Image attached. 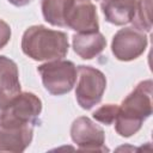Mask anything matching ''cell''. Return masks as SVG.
Wrapping results in <instances>:
<instances>
[{"label": "cell", "mask_w": 153, "mask_h": 153, "mask_svg": "<svg viewBox=\"0 0 153 153\" xmlns=\"http://www.w3.org/2000/svg\"><path fill=\"white\" fill-rule=\"evenodd\" d=\"M152 86L153 82L151 79L140 81L122 100L115 118V130L120 136H133L152 115Z\"/></svg>", "instance_id": "1"}, {"label": "cell", "mask_w": 153, "mask_h": 153, "mask_svg": "<svg viewBox=\"0 0 153 153\" xmlns=\"http://www.w3.org/2000/svg\"><path fill=\"white\" fill-rule=\"evenodd\" d=\"M23 53L35 61H53L68 54V36L63 31L51 30L44 25L29 26L22 37Z\"/></svg>", "instance_id": "2"}, {"label": "cell", "mask_w": 153, "mask_h": 153, "mask_svg": "<svg viewBox=\"0 0 153 153\" xmlns=\"http://www.w3.org/2000/svg\"><path fill=\"white\" fill-rule=\"evenodd\" d=\"M44 88L53 96H63L72 91L76 81V66L68 60H53L37 67Z\"/></svg>", "instance_id": "3"}, {"label": "cell", "mask_w": 153, "mask_h": 153, "mask_svg": "<svg viewBox=\"0 0 153 153\" xmlns=\"http://www.w3.org/2000/svg\"><path fill=\"white\" fill-rule=\"evenodd\" d=\"M76 71L75 98L81 109L90 110L102 100L106 88V78L102 71L91 66L80 65Z\"/></svg>", "instance_id": "4"}, {"label": "cell", "mask_w": 153, "mask_h": 153, "mask_svg": "<svg viewBox=\"0 0 153 153\" xmlns=\"http://www.w3.org/2000/svg\"><path fill=\"white\" fill-rule=\"evenodd\" d=\"M42 112V100L32 92H19L5 108L0 121L37 126Z\"/></svg>", "instance_id": "5"}, {"label": "cell", "mask_w": 153, "mask_h": 153, "mask_svg": "<svg viewBox=\"0 0 153 153\" xmlns=\"http://www.w3.org/2000/svg\"><path fill=\"white\" fill-rule=\"evenodd\" d=\"M63 22L65 27L76 32L99 31L97 10L91 0H67Z\"/></svg>", "instance_id": "6"}, {"label": "cell", "mask_w": 153, "mask_h": 153, "mask_svg": "<svg viewBox=\"0 0 153 153\" xmlns=\"http://www.w3.org/2000/svg\"><path fill=\"white\" fill-rule=\"evenodd\" d=\"M148 44V38L145 32L128 26L120 29L112 37L111 51L120 61H133L140 57Z\"/></svg>", "instance_id": "7"}, {"label": "cell", "mask_w": 153, "mask_h": 153, "mask_svg": "<svg viewBox=\"0 0 153 153\" xmlns=\"http://www.w3.org/2000/svg\"><path fill=\"white\" fill-rule=\"evenodd\" d=\"M71 137L81 151H109L105 147L104 130L87 116H80L73 121Z\"/></svg>", "instance_id": "8"}, {"label": "cell", "mask_w": 153, "mask_h": 153, "mask_svg": "<svg viewBox=\"0 0 153 153\" xmlns=\"http://www.w3.org/2000/svg\"><path fill=\"white\" fill-rule=\"evenodd\" d=\"M33 137V126L0 121V152H24Z\"/></svg>", "instance_id": "9"}, {"label": "cell", "mask_w": 153, "mask_h": 153, "mask_svg": "<svg viewBox=\"0 0 153 153\" xmlns=\"http://www.w3.org/2000/svg\"><path fill=\"white\" fill-rule=\"evenodd\" d=\"M20 92L17 63L5 55H0V103L6 108L13 97Z\"/></svg>", "instance_id": "10"}, {"label": "cell", "mask_w": 153, "mask_h": 153, "mask_svg": "<svg viewBox=\"0 0 153 153\" xmlns=\"http://www.w3.org/2000/svg\"><path fill=\"white\" fill-rule=\"evenodd\" d=\"M73 50L84 60L98 56L106 47L105 37L99 32H76L72 37Z\"/></svg>", "instance_id": "11"}, {"label": "cell", "mask_w": 153, "mask_h": 153, "mask_svg": "<svg viewBox=\"0 0 153 153\" xmlns=\"http://www.w3.org/2000/svg\"><path fill=\"white\" fill-rule=\"evenodd\" d=\"M135 5L136 0H102L100 8L106 22L122 26L131 22Z\"/></svg>", "instance_id": "12"}, {"label": "cell", "mask_w": 153, "mask_h": 153, "mask_svg": "<svg viewBox=\"0 0 153 153\" xmlns=\"http://www.w3.org/2000/svg\"><path fill=\"white\" fill-rule=\"evenodd\" d=\"M67 0H41L43 18L53 26L65 27L63 14Z\"/></svg>", "instance_id": "13"}, {"label": "cell", "mask_w": 153, "mask_h": 153, "mask_svg": "<svg viewBox=\"0 0 153 153\" xmlns=\"http://www.w3.org/2000/svg\"><path fill=\"white\" fill-rule=\"evenodd\" d=\"M133 26L142 32L152 29V0H136L135 12L131 18Z\"/></svg>", "instance_id": "14"}, {"label": "cell", "mask_w": 153, "mask_h": 153, "mask_svg": "<svg viewBox=\"0 0 153 153\" xmlns=\"http://www.w3.org/2000/svg\"><path fill=\"white\" fill-rule=\"evenodd\" d=\"M117 112H118L117 104H105V105H102L100 108H98L96 111H93L92 117L96 121H98L105 126H110L115 122Z\"/></svg>", "instance_id": "15"}, {"label": "cell", "mask_w": 153, "mask_h": 153, "mask_svg": "<svg viewBox=\"0 0 153 153\" xmlns=\"http://www.w3.org/2000/svg\"><path fill=\"white\" fill-rule=\"evenodd\" d=\"M11 26L2 19H0V49H2L11 39Z\"/></svg>", "instance_id": "16"}, {"label": "cell", "mask_w": 153, "mask_h": 153, "mask_svg": "<svg viewBox=\"0 0 153 153\" xmlns=\"http://www.w3.org/2000/svg\"><path fill=\"white\" fill-rule=\"evenodd\" d=\"M32 0H8L10 4H12L13 6L16 7H23V6H26L31 2Z\"/></svg>", "instance_id": "17"}, {"label": "cell", "mask_w": 153, "mask_h": 153, "mask_svg": "<svg viewBox=\"0 0 153 153\" xmlns=\"http://www.w3.org/2000/svg\"><path fill=\"white\" fill-rule=\"evenodd\" d=\"M4 110H5V106L0 103V118H1V116H2V112H4Z\"/></svg>", "instance_id": "18"}]
</instances>
